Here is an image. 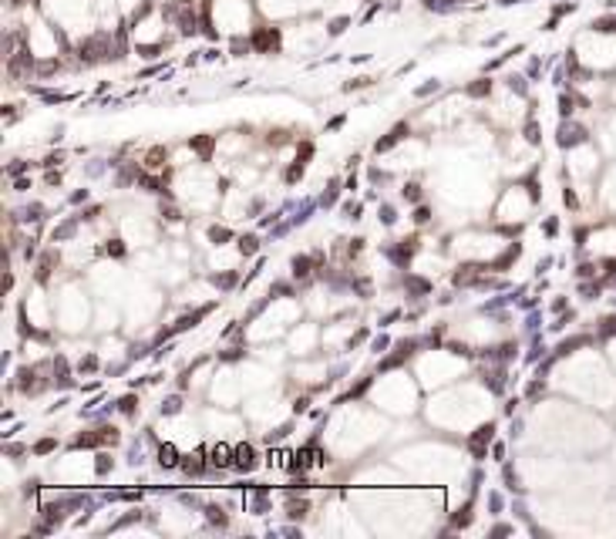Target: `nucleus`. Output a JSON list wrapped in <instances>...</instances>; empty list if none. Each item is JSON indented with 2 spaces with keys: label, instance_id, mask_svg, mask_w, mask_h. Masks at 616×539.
<instances>
[{
  "label": "nucleus",
  "instance_id": "1",
  "mask_svg": "<svg viewBox=\"0 0 616 539\" xmlns=\"http://www.w3.org/2000/svg\"><path fill=\"white\" fill-rule=\"evenodd\" d=\"M276 44H280V34H276V31H260V34H256V48H260V51H273Z\"/></svg>",
  "mask_w": 616,
  "mask_h": 539
},
{
  "label": "nucleus",
  "instance_id": "2",
  "mask_svg": "<svg viewBox=\"0 0 616 539\" xmlns=\"http://www.w3.org/2000/svg\"><path fill=\"white\" fill-rule=\"evenodd\" d=\"M253 462H256V459H253V448H249V445L236 448V465H239V468H253Z\"/></svg>",
  "mask_w": 616,
  "mask_h": 539
},
{
  "label": "nucleus",
  "instance_id": "3",
  "mask_svg": "<svg viewBox=\"0 0 616 539\" xmlns=\"http://www.w3.org/2000/svg\"><path fill=\"white\" fill-rule=\"evenodd\" d=\"M192 148L199 155H209L212 152V135H199V138H192Z\"/></svg>",
  "mask_w": 616,
  "mask_h": 539
},
{
  "label": "nucleus",
  "instance_id": "4",
  "mask_svg": "<svg viewBox=\"0 0 616 539\" xmlns=\"http://www.w3.org/2000/svg\"><path fill=\"white\" fill-rule=\"evenodd\" d=\"M212 465H229V448H212Z\"/></svg>",
  "mask_w": 616,
  "mask_h": 539
},
{
  "label": "nucleus",
  "instance_id": "5",
  "mask_svg": "<svg viewBox=\"0 0 616 539\" xmlns=\"http://www.w3.org/2000/svg\"><path fill=\"white\" fill-rule=\"evenodd\" d=\"M158 459H162V465H175V462H178V459H175V448H172V445H165V448L158 451Z\"/></svg>",
  "mask_w": 616,
  "mask_h": 539
},
{
  "label": "nucleus",
  "instance_id": "6",
  "mask_svg": "<svg viewBox=\"0 0 616 539\" xmlns=\"http://www.w3.org/2000/svg\"><path fill=\"white\" fill-rule=\"evenodd\" d=\"M162 159H165V148H152V152H148V165H162Z\"/></svg>",
  "mask_w": 616,
  "mask_h": 539
}]
</instances>
